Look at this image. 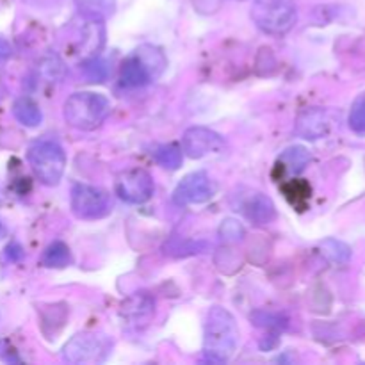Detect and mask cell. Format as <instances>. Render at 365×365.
Segmentation results:
<instances>
[{
  "label": "cell",
  "mask_w": 365,
  "mask_h": 365,
  "mask_svg": "<svg viewBox=\"0 0 365 365\" xmlns=\"http://www.w3.org/2000/svg\"><path fill=\"white\" fill-rule=\"evenodd\" d=\"M239 346V328L234 316L223 307L207 312L203 327V356L210 364H227Z\"/></svg>",
  "instance_id": "1"
},
{
  "label": "cell",
  "mask_w": 365,
  "mask_h": 365,
  "mask_svg": "<svg viewBox=\"0 0 365 365\" xmlns=\"http://www.w3.org/2000/svg\"><path fill=\"white\" fill-rule=\"evenodd\" d=\"M168 59L155 45H141L123 61L120 82L123 88H143L164 73Z\"/></svg>",
  "instance_id": "2"
},
{
  "label": "cell",
  "mask_w": 365,
  "mask_h": 365,
  "mask_svg": "<svg viewBox=\"0 0 365 365\" xmlns=\"http://www.w3.org/2000/svg\"><path fill=\"white\" fill-rule=\"evenodd\" d=\"M110 114V102L102 93L78 91L64 102L63 116L70 127L95 130Z\"/></svg>",
  "instance_id": "3"
},
{
  "label": "cell",
  "mask_w": 365,
  "mask_h": 365,
  "mask_svg": "<svg viewBox=\"0 0 365 365\" xmlns=\"http://www.w3.org/2000/svg\"><path fill=\"white\" fill-rule=\"evenodd\" d=\"M298 18L294 0H253L252 20L266 34L282 36L291 31Z\"/></svg>",
  "instance_id": "4"
},
{
  "label": "cell",
  "mask_w": 365,
  "mask_h": 365,
  "mask_svg": "<svg viewBox=\"0 0 365 365\" xmlns=\"http://www.w3.org/2000/svg\"><path fill=\"white\" fill-rule=\"evenodd\" d=\"M29 164L36 178L45 185H57L66 166V153L53 141H36L29 148Z\"/></svg>",
  "instance_id": "5"
},
{
  "label": "cell",
  "mask_w": 365,
  "mask_h": 365,
  "mask_svg": "<svg viewBox=\"0 0 365 365\" xmlns=\"http://www.w3.org/2000/svg\"><path fill=\"white\" fill-rule=\"evenodd\" d=\"M110 348H113V342L106 335L95 334V331H82V334L73 335L64 344L63 356L66 362L75 365L98 364L107 359Z\"/></svg>",
  "instance_id": "6"
},
{
  "label": "cell",
  "mask_w": 365,
  "mask_h": 365,
  "mask_svg": "<svg viewBox=\"0 0 365 365\" xmlns=\"http://www.w3.org/2000/svg\"><path fill=\"white\" fill-rule=\"evenodd\" d=\"M113 200L103 189L88 184H75L71 189V212L78 220L95 221L109 216Z\"/></svg>",
  "instance_id": "7"
},
{
  "label": "cell",
  "mask_w": 365,
  "mask_h": 365,
  "mask_svg": "<svg viewBox=\"0 0 365 365\" xmlns=\"http://www.w3.org/2000/svg\"><path fill=\"white\" fill-rule=\"evenodd\" d=\"M114 189H116V195L123 202L141 205V203L148 202L152 198L155 185H153V178L148 171L141 170V168H134V170L123 171L121 175H118Z\"/></svg>",
  "instance_id": "8"
},
{
  "label": "cell",
  "mask_w": 365,
  "mask_h": 365,
  "mask_svg": "<svg viewBox=\"0 0 365 365\" xmlns=\"http://www.w3.org/2000/svg\"><path fill=\"white\" fill-rule=\"evenodd\" d=\"M217 185L205 171H195L182 178L173 192V200L178 205H198L214 198Z\"/></svg>",
  "instance_id": "9"
},
{
  "label": "cell",
  "mask_w": 365,
  "mask_h": 365,
  "mask_svg": "<svg viewBox=\"0 0 365 365\" xmlns=\"http://www.w3.org/2000/svg\"><path fill=\"white\" fill-rule=\"evenodd\" d=\"M182 150L191 159H203V157L223 153L227 150V143H225L223 135L210 130V128L191 127L184 132Z\"/></svg>",
  "instance_id": "10"
},
{
  "label": "cell",
  "mask_w": 365,
  "mask_h": 365,
  "mask_svg": "<svg viewBox=\"0 0 365 365\" xmlns=\"http://www.w3.org/2000/svg\"><path fill=\"white\" fill-rule=\"evenodd\" d=\"M331 130V118L324 109H309L296 120V134L303 139H321Z\"/></svg>",
  "instance_id": "11"
},
{
  "label": "cell",
  "mask_w": 365,
  "mask_h": 365,
  "mask_svg": "<svg viewBox=\"0 0 365 365\" xmlns=\"http://www.w3.org/2000/svg\"><path fill=\"white\" fill-rule=\"evenodd\" d=\"M241 210L252 223L269 225L277 217V207L262 192H252L245 202L241 203Z\"/></svg>",
  "instance_id": "12"
},
{
  "label": "cell",
  "mask_w": 365,
  "mask_h": 365,
  "mask_svg": "<svg viewBox=\"0 0 365 365\" xmlns=\"http://www.w3.org/2000/svg\"><path fill=\"white\" fill-rule=\"evenodd\" d=\"M153 312H155V302L146 292H138V294L130 296L121 305V316L132 324L146 323L153 316Z\"/></svg>",
  "instance_id": "13"
},
{
  "label": "cell",
  "mask_w": 365,
  "mask_h": 365,
  "mask_svg": "<svg viewBox=\"0 0 365 365\" xmlns=\"http://www.w3.org/2000/svg\"><path fill=\"white\" fill-rule=\"evenodd\" d=\"M39 317H41V331L46 339H52L63 330L64 323L68 319V309L64 303H48L39 309Z\"/></svg>",
  "instance_id": "14"
},
{
  "label": "cell",
  "mask_w": 365,
  "mask_h": 365,
  "mask_svg": "<svg viewBox=\"0 0 365 365\" xmlns=\"http://www.w3.org/2000/svg\"><path fill=\"white\" fill-rule=\"evenodd\" d=\"M250 319L257 328H262L269 334H280L289 327V317L285 314L271 312V310H255Z\"/></svg>",
  "instance_id": "15"
},
{
  "label": "cell",
  "mask_w": 365,
  "mask_h": 365,
  "mask_svg": "<svg viewBox=\"0 0 365 365\" xmlns=\"http://www.w3.org/2000/svg\"><path fill=\"white\" fill-rule=\"evenodd\" d=\"M75 6L82 18L102 21L114 13L116 0H75Z\"/></svg>",
  "instance_id": "16"
},
{
  "label": "cell",
  "mask_w": 365,
  "mask_h": 365,
  "mask_svg": "<svg viewBox=\"0 0 365 365\" xmlns=\"http://www.w3.org/2000/svg\"><path fill=\"white\" fill-rule=\"evenodd\" d=\"M13 114L21 125H25V127H38L43 120L39 106L34 100L27 98V96H21V98H18L16 102L13 103Z\"/></svg>",
  "instance_id": "17"
},
{
  "label": "cell",
  "mask_w": 365,
  "mask_h": 365,
  "mask_svg": "<svg viewBox=\"0 0 365 365\" xmlns=\"http://www.w3.org/2000/svg\"><path fill=\"white\" fill-rule=\"evenodd\" d=\"M309 160H310L309 150L303 148V146H291V148H287L284 153H282L278 166H280L284 171H289V173H299V171L305 170Z\"/></svg>",
  "instance_id": "18"
},
{
  "label": "cell",
  "mask_w": 365,
  "mask_h": 365,
  "mask_svg": "<svg viewBox=\"0 0 365 365\" xmlns=\"http://www.w3.org/2000/svg\"><path fill=\"white\" fill-rule=\"evenodd\" d=\"M41 264L45 267H66L71 264V252L64 242L56 241L48 246V248L43 252L41 257Z\"/></svg>",
  "instance_id": "19"
},
{
  "label": "cell",
  "mask_w": 365,
  "mask_h": 365,
  "mask_svg": "<svg viewBox=\"0 0 365 365\" xmlns=\"http://www.w3.org/2000/svg\"><path fill=\"white\" fill-rule=\"evenodd\" d=\"M321 252L334 264H348L351 259V248L337 239H324L321 242Z\"/></svg>",
  "instance_id": "20"
},
{
  "label": "cell",
  "mask_w": 365,
  "mask_h": 365,
  "mask_svg": "<svg viewBox=\"0 0 365 365\" xmlns=\"http://www.w3.org/2000/svg\"><path fill=\"white\" fill-rule=\"evenodd\" d=\"M153 159L159 166L177 171L182 166V150L175 145H163L153 152Z\"/></svg>",
  "instance_id": "21"
},
{
  "label": "cell",
  "mask_w": 365,
  "mask_h": 365,
  "mask_svg": "<svg viewBox=\"0 0 365 365\" xmlns=\"http://www.w3.org/2000/svg\"><path fill=\"white\" fill-rule=\"evenodd\" d=\"M82 71H84L86 78L89 82H106L110 75V66L106 59L102 57H93V59L86 61L82 64Z\"/></svg>",
  "instance_id": "22"
},
{
  "label": "cell",
  "mask_w": 365,
  "mask_h": 365,
  "mask_svg": "<svg viewBox=\"0 0 365 365\" xmlns=\"http://www.w3.org/2000/svg\"><path fill=\"white\" fill-rule=\"evenodd\" d=\"M217 234H220V239L223 242H227V245H235V242H241L242 239H245L246 230L245 227H242V223H239L237 220L228 217V220H225L223 223L220 225Z\"/></svg>",
  "instance_id": "23"
},
{
  "label": "cell",
  "mask_w": 365,
  "mask_h": 365,
  "mask_svg": "<svg viewBox=\"0 0 365 365\" xmlns=\"http://www.w3.org/2000/svg\"><path fill=\"white\" fill-rule=\"evenodd\" d=\"M285 192H287L289 202L294 207H305L307 200L310 198V187L309 184H305L303 180H294L285 187Z\"/></svg>",
  "instance_id": "24"
},
{
  "label": "cell",
  "mask_w": 365,
  "mask_h": 365,
  "mask_svg": "<svg viewBox=\"0 0 365 365\" xmlns=\"http://www.w3.org/2000/svg\"><path fill=\"white\" fill-rule=\"evenodd\" d=\"M348 123L353 132H356V134H365V95L356 98V102L353 103L351 110H349Z\"/></svg>",
  "instance_id": "25"
},
{
  "label": "cell",
  "mask_w": 365,
  "mask_h": 365,
  "mask_svg": "<svg viewBox=\"0 0 365 365\" xmlns=\"http://www.w3.org/2000/svg\"><path fill=\"white\" fill-rule=\"evenodd\" d=\"M41 73L45 75L46 81H57L64 75V64L57 56H48L41 63Z\"/></svg>",
  "instance_id": "26"
},
{
  "label": "cell",
  "mask_w": 365,
  "mask_h": 365,
  "mask_svg": "<svg viewBox=\"0 0 365 365\" xmlns=\"http://www.w3.org/2000/svg\"><path fill=\"white\" fill-rule=\"evenodd\" d=\"M192 4H195L196 11L203 14L216 13L221 7V0H192Z\"/></svg>",
  "instance_id": "27"
},
{
  "label": "cell",
  "mask_w": 365,
  "mask_h": 365,
  "mask_svg": "<svg viewBox=\"0 0 365 365\" xmlns=\"http://www.w3.org/2000/svg\"><path fill=\"white\" fill-rule=\"evenodd\" d=\"M0 359L6 360L9 364H20L21 359L18 356V353L14 351L13 348L9 346V342L6 341H0Z\"/></svg>",
  "instance_id": "28"
},
{
  "label": "cell",
  "mask_w": 365,
  "mask_h": 365,
  "mask_svg": "<svg viewBox=\"0 0 365 365\" xmlns=\"http://www.w3.org/2000/svg\"><path fill=\"white\" fill-rule=\"evenodd\" d=\"M6 257L11 262H18V260L24 257V250H21V246L18 245V242H11L6 250Z\"/></svg>",
  "instance_id": "29"
},
{
  "label": "cell",
  "mask_w": 365,
  "mask_h": 365,
  "mask_svg": "<svg viewBox=\"0 0 365 365\" xmlns=\"http://www.w3.org/2000/svg\"><path fill=\"white\" fill-rule=\"evenodd\" d=\"M11 53H13V48H11V45L7 43V39L0 38V66L9 61Z\"/></svg>",
  "instance_id": "30"
},
{
  "label": "cell",
  "mask_w": 365,
  "mask_h": 365,
  "mask_svg": "<svg viewBox=\"0 0 365 365\" xmlns=\"http://www.w3.org/2000/svg\"><path fill=\"white\" fill-rule=\"evenodd\" d=\"M2 235H4V225L0 223V237H2Z\"/></svg>",
  "instance_id": "31"
}]
</instances>
